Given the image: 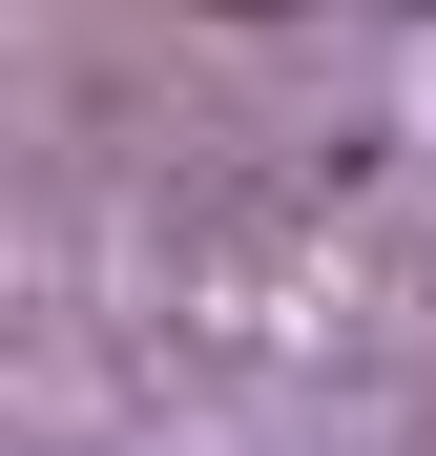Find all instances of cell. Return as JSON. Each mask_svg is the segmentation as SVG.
<instances>
[{
  "label": "cell",
  "mask_w": 436,
  "mask_h": 456,
  "mask_svg": "<svg viewBox=\"0 0 436 456\" xmlns=\"http://www.w3.org/2000/svg\"><path fill=\"white\" fill-rule=\"evenodd\" d=\"M229 21H270V0H229Z\"/></svg>",
  "instance_id": "cell-1"
}]
</instances>
